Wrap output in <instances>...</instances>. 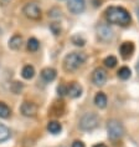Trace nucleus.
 Segmentation results:
<instances>
[{
	"label": "nucleus",
	"instance_id": "7ed1b4c3",
	"mask_svg": "<svg viewBox=\"0 0 139 147\" xmlns=\"http://www.w3.org/2000/svg\"><path fill=\"white\" fill-rule=\"evenodd\" d=\"M98 123H100V117L94 112L85 113L80 120V127L83 131H92L98 126Z\"/></svg>",
	"mask_w": 139,
	"mask_h": 147
},
{
	"label": "nucleus",
	"instance_id": "f03ea898",
	"mask_svg": "<svg viewBox=\"0 0 139 147\" xmlns=\"http://www.w3.org/2000/svg\"><path fill=\"white\" fill-rule=\"evenodd\" d=\"M86 54L83 53H71L68 55H66V57L63 59V69L67 72L76 71L82 64H85L86 61Z\"/></svg>",
	"mask_w": 139,
	"mask_h": 147
},
{
	"label": "nucleus",
	"instance_id": "5701e85b",
	"mask_svg": "<svg viewBox=\"0 0 139 147\" xmlns=\"http://www.w3.org/2000/svg\"><path fill=\"white\" fill-rule=\"evenodd\" d=\"M72 42H74L76 46H83L86 44L85 39H83L82 36H80V35H75L74 38H72Z\"/></svg>",
	"mask_w": 139,
	"mask_h": 147
},
{
	"label": "nucleus",
	"instance_id": "f8f14e48",
	"mask_svg": "<svg viewBox=\"0 0 139 147\" xmlns=\"http://www.w3.org/2000/svg\"><path fill=\"white\" fill-rule=\"evenodd\" d=\"M41 78L43 79V81L51 82L56 79V70L52 67H45L41 71Z\"/></svg>",
	"mask_w": 139,
	"mask_h": 147
},
{
	"label": "nucleus",
	"instance_id": "0eeeda50",
	"mask_svg": "<svg viewBox=\"0 0 139 147\" xmlns=\"http://www.w3.org/2000/svg\"><path fill=\"white\" fill-rule=\"evenodd\" d=\"M67 8L72 14H81L85 11V0H67Z\"/></svg>",
	"mask_w": 139,
	"mask_h": 147
},
{
	"label": "nucleus",
	"instance_id": "6e6552de",
	"mask_svg": "<svg viewBox=\"0 0 139 147\" xmlns=\"http://www.w3.org/2000/svg\"><path fill=\"white\" fill-rule=\"evenodd\" d=\"M37 105L34 104V102H24L23 105H21V107H20V111L21 113H23L24 116H26V117H34L36 116V113H37Z\"/></svg>",
	"mask_w": 139,
	"mask_h": 147
},
{
	"label": "nucleus",
	"instance_id": "39448f33",
	"mask_svg": "<svg viewBox=\"0 0 139 147\" xmlns=\"http://www.w3.org/2000/svg\"><path fill=\"white\" fill-rule=\"evenodd\" d=\"M23 11L25 14V16L31 20H39L40 18H41V9H40V6L37 4H35V3H29V4H26L24 6Z\"/></svg>",
	"mask_w": 139,
	"mask_h": 147
},
{
	"label": "nucleus",
	"instance_id": "6ab92c4d",
	"mask_svg": "<svg viewBox=\"0 0 139 147\" xmlns=\"http://www.w3.org/2000/svg\"><path fill=\"white\" fill-rule=\"evenodd\" d=\"M118 78L119 79H122V80H127V79H129L130 78V75H132V71H130V69L129 67H127V66H123V67H120L118 70Z\"/></svg>",
	"mask_w": 139,
	"mask_h": 147
},
{
	"label": "nucleus",
	"instance_id": "412c9836",
	"mask_svg": "<svg viewBox=\"0 0 139 147\" xmlns=\"http://www.w3.org/2000/svg\"><path fill=\"white\" fill-rule=\"evenodd\" d=\"M104 65L107 66V67H109V69H113L117 65V57L109 55V56H107L104 59Z\"/></svg>",
	"mask_w": 139,
	"mask_h": 147
},
{
	"label": "nucleus",
	"instance_id": "aec40b11",
	"mask_svg": "<svg viewBox=\"0 0 139 147\" xmlns=\"http://www.w3.org/2000/svg\"><path fill=\"white\" fill-rule=\"evenodd\" d=\"M39 47H40V42H39V40L37 39H35V38H30L29 39V41H27V50L29 51H37L39 50Z\"/></svg>",
	"mask_w": 139,
	"mask_h": 147
},
{
	"label": "nucleus",
	"instance_id": "b1692460",
	"mask_svg": "<svg viewBox=\"0 0 139 147\" xmlns=\"http://www.w3.org/2000/svg\"><path fill=\"white\" fill-rule=\"evenodd\" d=\"M57 92H58V95H61V96H63V95L67 94V87L63 86V85H60V86L57 87Z\"/></svg>",
	"mask_w": 139,
	"mask_h": 147
},
{
	"label": "nucleus",
	"instance_id": "f257e3e1",
	"mask_svg": "<svg viewBox=\"0 0 139 147\" xmlns=\"http://www.w3.org/2000/svg\"><path fill=\"white\" fill-rule=\"evenodd\" d=\"M106 18L109 24L127 26L130 23V14L122 6H109L106 10Z\"/></svg>",
	"mask_w": 139,
	"mask_h": 147
},
{
	"label": "nucleus",
	"instance_id": "dca6fc26",
	"mask_svg": "<svg viewBox=\"0 0 139 147\" xmlns=\"http://www.w3.org/2000/svg\"><path fill=\"white\" fill-rule=\"evenodd\" d=\"M21 75H23V78L25 80H30L34 78V75H35V69H34V66H31V65H25L24 67H23V71H21Z\"/></svg>",
	"mask_w": 139,
	"mask_h": 147
},
{
	"label": "nucleus",
	"instance_id": "423d86ee",
	"mask_svg": "<svg viewBox=\"0 0 139 147\" xmlns=\"http://www.w3.org/2000/svg\"><path fill=\"white\" fill-rule=\"evenodd\" d=\"M92 81L97 86H103L106 81H107V72H106V70L102 67H98L94 70L92 74Z\"/></svg>",
	"mask_w": 139,
	"mask_h": 147
},
{
	"label": "nucleus",
	"instance_id": "f3484780",
	"mask_svg": "<svg viewBox=\"0 0 139 147\" xmlns=\"http://www.w3.org/2000/svg\"><path fill=\"white\" fill-rule=\"evenodd\" d=\"M10 136H11V134H10V130H9V128L6 127L5 125L0 123V142L8 141V140L10 138Z\"/></svg>",
	"mask_w": 139,
	"mask_h": 147
},
{
	"label": "nucleus",
	"instance_id": "1a4fd4ad",
	"mask_svg": "<svg viewBox=\"0 0 139 147\" xmlns=\"http://www.w3.org/2000/svg\"><path fill=\"white\" fill-rule=\"evenodd\" d=\"M97 34L102 41H109L113 38V31L108 25H101L97 28Z\"/></svg>",
	"mask_w": 139,
	"mask_h": 147
},
{
	"label": "nucleus",
	"instance_id": "a211bd4d",
	"mask_svg": "<svg viewBox=\"0 0 139 147\" xmlns=\"http://www.w3.org/2000/svg\"><path fill=\"white\" fill-rule=\"evenodd\" d=\"M11 113V110L5 102H0V117L1 119H8Z\"/></svg>",
	"mask_w": 139,
	"mask_h": 147
},
{
	"label": "nucleus",
	"instance_id": "4468645a",
	"mask_svg": "<svg viewBox=\"0 0 139 147\" xmlns=\"http://www.w3.org/2000/svg\"><path fill=\"white\" fill-rule=\"evenodd\" d=\"M94 104H96L97 107L100 109H104L107 106V96L103 92H98L96 96H94Z\"/></svg>",
	"mask_w": 139,
	"mask_h": 147
},
{
	"label": "nucleus",
	"instance_id": "393cba45",
	"mask_svg": "<svg viewBox=\"0 0 139 147\" xmlns=\"http://www.w3.org/2000/svg\"><path fill=\"white\" fill-rule=\"evenodd\" d=\"M51 30H52V32L55 35H58L61 31V28H60V25H57V24H52L51 25Z\"/></svg>",
	"mask_w": 139,
	"mask_h": 147
},
{
	"label": "nucleus",
	"instance_id": "9d476101",
	"mask_svg": "<svg viewBox=\"0 0 139 147\" xmlns=\"http://www.w3.org/2000/svg\"><path fill=\"white\" fill-rule=\"evenodd\" d=\"M119 53H120V55H122V57L124 59V60L129 59L134 53V44L130 42V41L123 42L119 47Z\"/></svg>",
	"mask_w": 139,
	"mask_h": 147
},
{
	"label": "nucleus",
	"instance_id": "4be33fe9",
	"mask_svg": "<svg viewBox=\"0 0 139 147\" xmlns=\"http://www.w3.org/2000/svg\"><path fill=\"white\" fill-rule=\"evenodd\" d=\"M23 89H24V85H23L21 82H19V81L13 82V84H11V87H10L11 92H14V94H20Z\"/></svg>",
	"mask_w": 139,
	"mask_h": 147
},
{
	"label": "nucleus",
	"instance_id": "ddd939ff",
	"mask_svg": "<svg viewBox=\"0 0 139 147\" xmlns=\"http://www.w3.org/2000/svg\"><path fill=\"white\" fill-rule=\"evenodd\" d=\"M8 45L11 50H19L21 47V45H23V36L19 35V34H15L11 39L9 40Z\"/></svg>",
	"mask_w": 139,
	"mask_h": 147
},
{
	"label": "nucleus",
	"instance_id": "cd10ccee",
	"mask_svg": "<svg viewBox=\"0 0 139 147\" xmlns=\"http://www.w3.org/2000/svg\"><path fill=\"white\" fill-rule=\"evenodd\" d=\"M137 71H138V74H139V61H138V65H137Z\"/></svg>",
	"mask_w": 139,
	"mask_h": 147
},
{
	"label": "nucleus",
	"instance_id": "bb28decb",
	"mask_svg": "<svg viewBox=\"0 0 139 147\" xmlns=\"http://www.w3.org/2000/svg\"><path fill=\"white\" fill-rule=\"evenodd\" d=\"M93 147H107L104 145V143H97V145H94Z\"/></svg>",
	"mask_w": 139,
	"mask_h": 147
},
{
	"label": "nucleus",
	"instance_id": "20e7f679",
	"mask_svg": "<svg viewBox=\"0 0 139 147\" xmlns=\"http://www.w3.org/2000/svg\"><path fill=\"white\" fill-rule=\"evenodd\" d=\"M107 132H108V137L111 140H118L123 136L124 134V128L123 125L117 120H111L108 121L107 125Z\"/></svg>",
	"mask_w": 139,
	"mask_h": 147
},
{
	"label": "nucleus",
	"instance_id": "a878e982",
	"mask_svg": "<svg viewBox=\"0 0 139 147\" xmlns=\"http://www.w3.org/2000/svg\"><path fill=\"white\" fill-rule=\"evenodd\" d=\"M72 147H86V146H85V143L81 141H75L72 143Z\"/></svg>",
	"mask_w": 139,
	"mask_h": 147
},
{
	"label": "nucleus",
	"instance_id": "9b49d317",
	"mask_svg": "<svg viewBox=\"0 0 139 147\" xmlns=\"http://www.w3.org/2000/svg\"><path fill=\"white\" fill-rule=\"evenodd\" d=\"M67 95L72 98H77L82 95V87L77 82H71L67 86Z\"/></svg>",
	"mask_w": 139,
	"mask_h": 147
},
{
	"label": "nucleus",
	"instance_id": "2eb2a0df",
	"mask_svg": "<svg viewBox=\"0 0 139 147\" xmlns=\"http://www.w3.org/2000/svg\"><path fill=\"white\" fill-rule=\"evenodd\" d=\"M47 130H49L50 134L57 135V134H60L61 132L62 126H61L60 122H57V121H50V122L47 123Z\"/></svg>",
	"mask_w": 139,
	"mask_h": 147
},
{
	"label": "nucleus",
	"instance_id": "c85d7f7f",
	"mask_svg": "<svg viewBox=\"0 0 139 147\" xmlns=\"http://www.w3.org/2000/svg\"><path fill=\"white\" fill-rule=\"evenodd\" d=\"M137 15H138V19H139V9L137 10Z\"/></svg>",
	"mask_w": 139,
	"mask_h": 147
}]
</instances>
